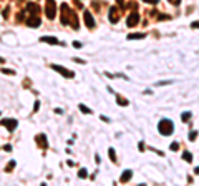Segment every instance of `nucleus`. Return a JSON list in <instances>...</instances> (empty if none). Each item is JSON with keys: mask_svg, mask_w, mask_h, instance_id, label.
<instances>
[{"mask_svg": "<svg viewBox=\"0 0 199 186\" xmlns=\"http://www.w3.org/2000/svg\"><path fill=\"white\" fill-rule=\"evenodd\" d=\"M61 23L63 25H71L75 30H78V20H77V15L75 12H70L68 5L66 4H61Z\"/></svg>", "mask_w": 199, "mask_h": 186, "instance_id": "f257e3e1", "label": "nucleus"}, {"mask_svg": "<svg viewBox=\"0 0 199 186\" xmlns=\"http://www.w3.org/2000/svg\"><path fill=\"white\" fill-rule=\"evenodd\" d=\"M158 130H159V133L163 136H169L172 131H174V125H172L171 120H161L159 125H158Z\"/></svg>", "mask_w": 199, "mask_h": 186, "instance_id": "f03ea898", "label": "nucleus"}, {"mask_svg": "<svg viewBox=\"0 0 199 186\" xmlns=\"http://www.w3.org/2000/svg\"><path fill=\"white\" fill-rule=\"evenodd\" d=\"M45 15H46V18H50V20L55 18V15H57V4H55V0H46Z\"/></svg>", "mask_w": 199, "mask_h": 186, "instance_id": "7ed1b4c3", "label": "nucleus"}, {"mask_svg": "<svg viewBox=\"0 0 199 186\" xmlns=\"http://www.w3.org/2000/svg\"><path fill=\"white\" fill-rule=\"evenodd\" d=\"M52 68H53L55 72H58V73H61L65 78H75V73H73V72H70V70L63 68V66H60V65H52Z\"/></svg>", "mask_w": 199, "mask_h": 186, "instance_id": "20e7f679", "label": "nucleus"}, {"mask_svg": "<svg viewBox=\"0 0 199 186\" xmlns=\"http://www.w3.org/2000/svg\"><path fill=\"white\" fill-rule=\"evenodd\" d=\"M138 22H139V13L138 12H131L130 17H128V20H126V25L128 27H134Z\"/></svg>", "mask_w": 199, "mask_h": 186, "instance_id": "39448f33", "label": "nucleus"}, {"mask_svg": "<svg viewBox=\"0 0 199 186\" xmlns=\"http://www.w3.org/2000/svg\"><path fill=\"white\" fill-rule=\"evenodd\" d=\"M83 18H85V23H86V27H88V28H95V18H93L91 12L85 10V13H83Z\"/></svg>", "mask_w": 199, "mask_h": 186, "instance_id": "423d86ee", "label": "nucleus"}, {"mask_svg": "<svg viewBox=\"0 0 199 186\" xmlns=\"http://www.w3.org/2000/svg\"><path fill=\"white\" fill-rule=\"evenodd\" d=\"M108 18H110L111 23H116V22H118V20H119V10H118V8L111 7V8H110V15H108Z\"/></svg>", "mask_w": 199, "mask_h": 186, "instance_id": "0eeeda50", "label": "nucleus"}, {"mask_svg": "<svg viewBox=\"0 0 199 186\" xmlns=\"http://www.w3.org/2000/svg\"><path fill=\"white\" fill-rule=\"evenodd\" d=\"M27 25H28V27H32V28H38L40 27V18L37 15H32L30 18L27 20Z\"/></svg>", "mask_w": 199, "mask_h": 186, "instance_id": "6e6552de", "label": "nucleus"}, {"mask_svg": "<svg viewBox=\"0 0 199 186\" xmlns=\"http://www.w3.org/2000/svg\"><path fill=\"white\" fill-rule=\"evenodd\" d=\"M35 141L38 143V146H40V148H46V146H48V140H46V136L43 135V133H42V135H37Z\"/></svg>", "mask_w": 199, "mask_h": 186, "instance_id": "1a4fd4ad", "label": "nucleus"}, {"mask_svg": "<svg viewBox=\"0 0 199 186\" xmlns=\"http://www.w3.org/2000/svg\"><path fill=\"white\" fill-rule=\"evenodd\" d=\"M2 125L7 126L10 131H13V130L17 128V125H18V121H17V120H8V118H7V120H2Z\"/></svg>", "mask_w": 199, "mask_h": 186, "instance_id": "9d476101", "label": "nucleus"}, {"mask_svg": "<svg viewBox=\"0 0 199 186\" xmlns=\"http://www.w3.org/2000/svg\"><path fill=\"white\" fill-rule=\"evenodd\" d=\"M40 42L50 43V45H58V43H60V40L55 38V37H42V38H40Z\"/></svg>", "mask_w": 199, "mask_h": 186, "instance_id": "9b49d317", "label": "nucleus"}, {"mask_svg": "<svg viewBox=\"0 0 199 186\" xmlns=\"http://www.w3.org/2000/svg\"><path fill=\"white\" fill-rule=\"evenodd\" d=\"M27 8H28V12H30L32 15H38V12H40V7H38V5H37V4H32V2L27 5Z\"/></svg>", "mask_w": 199, "mask_h": 186, "instance_id": "f8f14e48", "label": "nucleus"}, {"mask_svg": "<svg viewBox=\"0 0 199 186\" xmlns=\"http://www.w3.org/2000/svg\"><path fill=\"white\" fill-rule=\"evenodd\" d=\"M131 176H133V173H131L130 170H126L125 173L121 174V178H119V181H121V183H126V181H130V179H131Z\"/></svg>", "mask_w": 199, "mask_h": 186, "instance_id": "ddd939ff", "label": "nucleus"}, {"mask_svg": "<svg viewBox=\"0 0 199 186\" xmlns=\"http://www.w3.org/2000/svg\"><path fill=\"white\" fill-rule=\"evenodd\" d=\"M116 101H118V105H121V106H126L128 105V100L126 98H123L121 95H116Z\"/></svg>", "mask_w": 199, "mask_h": 186, "instance_id": "4468645a", "label": "nucleus"}, {"mask_svg": "<svg viewBox=\"0 0 199 186\" xmlns=\"http://www.w3.org/2000/svg\"><path fill=\"white\" fill-rule=\"evenodd\" d=\"M144 37V33H131V35H128V38L130 40H136V38H143Z\"/></svg>", "mask_w": 199, "mask_h": 186, "instance_id": "2eb2a0df", "label": "nucleus"}, {"mask_svg": "<svg viewBox=\"0 0 199 186\" xmlns=\"http://www.w3.org/2000/svg\"><path fill=\"white\" fill-rule=\"evenodd\" d=\"M108 153H110L111 161H113V163H116V153H115V150H113V148H110V150H108Z\"/></svg>", "mask_w": 199, "mask_h": 186, "instance_id": "dca6fc26", "label": "nucleus"}, {"mask_svg": "<svg viewBox=\"0 0 199 186\" xmlns=\"http://www.w3.org/2000/svg\"><path fill=\"white\" fill-rule=\"evenodd\" d=\"M183 158L186 159L188 163H191V161H192V156H191V153H189V151H184V153H183Z\"/></svg>", "mask_w": 199, "mask_h": 186, "instance_id": "f3484780", "label": "nucleus"}, {"mask_svg": "<svg viewBox=\"0 0 199 186\" xmlns=\"http://www.w3.org/2000/svg\"><path fill=\"white\" fill-rule=\"evenodd\" d=\"M181 118H183V121H184V123H188V121L191 120V113H189V111L183 113V116H181Z\"/></svg>", "mask_w": 199, "mask_h": 186, "instance_id": "a211bd4d", "label": "nucleus"}, {"mask_svg": "<svg viewBox=\"0 0 199 186\" xmlns=\"http://www.w3.org/2000/svg\"><path fill=\"white\" fill-rule=\"evenodd\" d=\"M86 176H88V171L85 170V168H81L80 173H78V178H86Z\"/></svg>", "mask_w": 199, "mask_h": 186, "instance_id": "6ab92c4d", "label": "nucleus"}, {"mask_svg": "<svg viewBox=\"0 0 199 186\" xmlns=\"http://www.w3.org/2000/svg\"><path fill=\"white\" fill-rule=\"evenodd\" d=\"M80 110H81L83 113H86V115H90V113H91V110H90L88 106H85V105H80Z\"/></svg>", "mask_w": 199, "mask_h": 186, "instance_id": "aec40b11", "label": "nucleus"}, {"mask_svg": "<svg viewBox=\"0 0 199 186\" xmlns=\"http://www.w3.org/2000/svg\"><path fill=\"white\" fill-rule=\"evenodd\" d=\"M171 150H172V151H178V150H179V143H178V141L171 143Z\"/></svg>", "mask_w": 199, "mask_h": 186, "instance_id": "412c9836", "label": "nucleus"}, {"mask_svg": "<svg viewBox=\"0 0 199 186\" xmlns=\"http://www.w3.org/2000/svg\"><path fill=\"white\" fill-rule=\"evenodd\" d=\"M196 138H198V133H196V131L189 133V140H191V141H192V140H196Z\"/></svg>", "mask_w": 199, "mask_h": 186, "instance_id": "4be33fe9", "label": "nucleus"}, {"mask_svg": "<svg viewBox=\"0 0 199 186\" xmlns=\"http://www.w3.org/2000/svg\"><path fill=\"white\" fill-rule=\"evenodd\" d=\"M13 168H15V161H10V163H8V166H7V171L13 170Z\"/></svg>", "mask_w": 199, "mask_h": 186, "instance_id": "5701e85b", "label": "nucleus"}, {"mask_svg": "<svg viewBox=\"0 0 199 186\" xmlns=\"http://www.w3.org/2000/svg\"><path fill=\"white\" fill-rule=\"evenodd\" d=\"M2 73H7V75H13V72H12V70H7V68H4V70H2Z\"/></svg>", "mask_w": 199, "mask_h": 186, "instance_id": "b1692460", "label": "nucleus"}, {"mask_svg": "<svg viewBox=\"0 0 199 186\" xmlns=\"http://www.w3.org/2000/svg\"><path fill=\"white\" fill-rule=\"evenodd\" d=\"M169 4H172V5H179V4H181V0H169Z\"/></svg>", "mask_w": 199, "mask_h": 186, "instance_id": "393cba45", "label": "nucleus"}, {"mask_svg": "<svg viewBox=\"0 0 199 186\" xmlns=\"http://www.w3.org/2000/svg\"><path fill=\"white\" fill-rule=\"evenodd\" d=\"M143 2H146V4H158V0H143Z\"/></svg>", "mask_w": 199, "mask_h": 186, "instance_id": "a878e982", "label": "nucleus"}, {"mask_svg": "<svg viewBox=\"0 0 199 186\" xmlns=\"http://www.w3.org/2000/svg\"><path fill=\"white\" fill-rule=\"evenodd\" d=\"M191 27H194V28H199V22H192V23H191Z\"/></svg>", "mask_w": 199, "mask_h": 186, "instance_id": "bb28decb", "label": "nucleus"}, {"mask_svg": "<svg viewBox=\"0 0 199 186\" xmlns=\"http://www.w3.org/2000/svg\"><path fill=\"white\" fill-rule=\"evenodd\" d=\"M73 46H77V48H80V46H81V43H80V42H73Z\"/></svg>", "mask_w": 199, "mask_h": 186, "instance_id": "cd10ccee", "label": "nucleus"}, {"mask_svg": "<svg viewBox=\"0 0 199 186\" xmlns=\"http://www.w3.org/2000/svg\"><path fill=\"white\" fill-rule=\"evenodd\" d=\"M75 62H78V63H85V60H81V58H73Z\"/></svg>", "mask_w": 199, "mask_h": 186, "instance_id": "c85d7f7f", "label": "nucleus"}, {"mask_svg": "<svg viewBox=\"0 0 199 186\" xmlns=\"http://www.w3.org/2000/svg\"><path fill=\"white\" fill-rule=\"evenodd\" d=\"M164 18H168V15H164V13H161V15H159V20H164Z\"/></svg>", "mask_w": 199, "mask_h": 186, "instance_id": "c756f323", "label": "nucleus"}, {"mask_svg": "<svg viewBox=\"0 0 199 186\" xmlns=\"http://www.w3.org/2000/svg\"><path fill=\"white\" fill-rule=\"evenodd\" d=\"M4 17H5V18L8 17V8H5V10H4Z\"/></svg>", "mask_w": 199, "mask_h": 186, "instance_id": "7c9ffc66", "label": "nucleus"}, {"mask_svg": "<svg viewBox=\"0 0 199 186\" xmlns=\"http://www.w3.org/2000/svg\"><path fill=\"white\" fill-rule=\"evenodd\" d=\"M116 2H118V5H119V7H123V0H116Z\"/></svg>", "mask_w": 199, "mask_h": 186, "instance_id": "2f4dec72", "label": "nucleus"}, {"mask_svg": "<svg viewBox=\"0 0 199 186\" xmlns=\"http://www.w3.org/2000/svg\"><path fill=\"white\" fill-rule=\"evenodd\" d=\"M196 174H199V166H198V168H196Z\"/></svg>", "mask_w": 199, "mask_h": 186, "instance_id": "473e14b6", "label": "nucleus"}, {"mask_svg": "<svg viewBox=\"0 0 199 186\" xmlns=\"http://www.w3.org/2000/svg\"><path fill=\"white\" fill-rule=\"evenodd\" d=\"M5 62V60H4V58H0V63H4Z\"/></svg>", "mask_w": 199, "mask_h": 186, "instance_id": "72a5a7b5", "label": "nucleus"}]
</instances>
